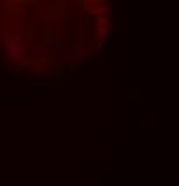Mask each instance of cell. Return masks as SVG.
<instances>
[{
	"label": "cell",
	"mask_w": 179,
	"mask_h": 186,
	"mask_svg": "<svg viewBox=\"0 0 179 186\" xmlns=\"http://www.w3.org/2000/svg\"><path fill=\"white\" fill-rule=\"evenodd\" d=\"M99 34H100L99 38H100V39H104V38H106V29H100V32H99Z\"/></svg>",
	"instance_id": "6da1fadb"
}]
</instances>
